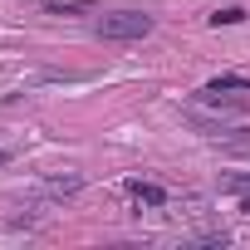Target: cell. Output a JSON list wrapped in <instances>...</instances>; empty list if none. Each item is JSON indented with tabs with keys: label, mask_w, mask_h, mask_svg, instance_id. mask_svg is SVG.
I'll use <instances>...</instances> for the list:
<instances>
[{
	"label": "cell",
	"mask_w": 250,
	"mask_h": 250,
	"mask_svg": "<svg viewBox=\"0 0 250 250\" xmlns=\"http://www.w3.org/2000/svg\"><path fill=\"white\" fill-rule=\"evenodd\" d=\"M230 88L250 93V74H216V79L206 83V93H230Z\"/></svg>",
	"instance_id": "cell-3"
},
{
	"label": "cell",
	"mask_w": 250,
	"mask_h": 250,
	"mask_svg": "<svg viewBox=\"0 0 250 250\" xmlns=\"http://www.w3.org/2000/svg\"><path fill=\"white\" fill-rule=\"evenodd\" d=\"M240 211H250V196H245V206H240Z\"/></svg>",
	"instance_id": "cell-8"
},
{
	"label": "cell",
	"mask_w": 250,
	"mask_h": 250,
	"mask_svg": "<svg viewBox=\"0 0 250 250\" xmlns=\"http://www.w3.org/2000/svg\"><path fill=\"white\" fill-rule=\"evenodd\" d=\"M5 162H10V152H5V147H0V167H5Z\"/></svg>",
	"instance_id": "cell-7"
},
{
	"label": "cell",
	"mask_w": 250,
	"mask_h": 250,
	"mask_svg": "<svg viewBox=\"0 0 250 250\" xmlns=\"http://www.w3.org/2000/svg\"><path fill=\"white\" fill-rule=\"evenodd\" d=\"M123 191H128L133 206H162V201H167V191H162L157 182H123Z\"/></svg>",
	"instance_id": "cell-2"
},
{
	"label": "cell",
	"mask_w": 250,
	"mask_h": 250,
	"mask_svg": "<svg viewBox=\"0 0 250 250\" xmlns=\"http://www.w3.org/2000/svg\"><path fill=\"white\" fill-rule=\"evenodd\" d=\"M88 5H83V0H64V5H49V15H83Z\"/></svg>",
	"instance_id": "cell-6"
},
{
	"label": "cell",
	"mask_w": 250,
	"mask_h": 250,
	"mask_svg": "<svg viewBox=\"0 0 250 250\" xmlns=\"http://www.w3.org/2000/svg\"><path fill=\"white\" fill-rule=\"evenodd\" d=\"M152 25H157V20L143 15V10H118V15H103V20H98V35L123 44V40H147Z\"/></svg>",
	"instance_id": "cell-1"
},
{
	"label": "cell",
	"mask_w": 250,
	"mask_h": 250,
	"mask_svg": "<svg viewBox=\"0 0 250 250\" xmlns=\"http://www.w3.org/2000/svg\"><path fill=\"white\" fill-rule=\"evenodd\" d=\"M79 187H83V177H79V172H69V177H54V182H49V196H74Z\"/></svg>",
	"instance_id": "cell-4"
},
{
	"label": "cell",
	"mask_w": 250,
	"mask_h": 250,
	"mask_svg": "<svg viewBox=\"0 0 250 250\" xmlns=\"http://www.w3.org/2000/svg\"><path fill=\"white\" fill-rule=\"evenodd\" d=\"M240 20H245V10H235V5H230V10H216V15H211V25H240Z\"/></svg>",
	"instance_id": "cell-5"
}]
</instances>
